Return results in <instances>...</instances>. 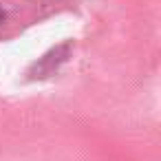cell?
Listing matches in <instances>:
<instances>
[{"label": "cell", "mask_w": 161, "mask_h": 161, "mask_svg": "<svg viewBox=\"0 0 161 161\" xmlns=\"http://www.w3.org/2000/svg\"><path fill=\"white\" fill-rule=\"evenodd\" d=\"M3 20H5V11H3V9H0V22H3Z\"/></svg>", "instance_id": "obj_1"}]
</instances>
